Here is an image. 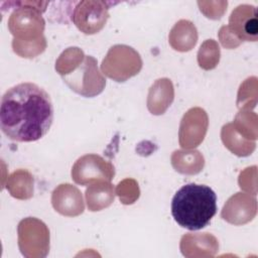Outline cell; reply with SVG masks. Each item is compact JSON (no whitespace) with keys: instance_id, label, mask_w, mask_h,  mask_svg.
<instances>
[{"instance_id":"6da1fadb","label":"cell","mask_w":258,"mask_h":258,"mask_svg":"<svg viewBox=\"0 0 258 258\" xmlns=\"http://www.w3.org/2000/svg\"><path fill=\"white\" fill-rule=\"evenodd\" d=\"M52 120L51 99L36 84H18L8 89L2 97L0 127L13 141L33 142L42 138Z\"/></svg>"},{"instance_id":"7a4b0ae2","label":"cell","mask_w":258,"mask_h":258,"mask_svg":"<svg viewBox=\"0 0 258 258\" xmlns=\"http://www.w3.org/2000/svg\"><path fill=\"white\" fill-rule=\"evenodd\" d=\"M217 213V196L208 185L187 183L172 198L171 215L182 228L197 231L209 225Z\"/></svg>"},{"instance_id":"3957f363","label":"cell","mask_w":258,"mask_h":258,"mask_svg":"<svg viewBox=\"0 0 258 258\" xmlns=\"http://www.w3.org/2000/svg\"><path fill=\"white\" fill-rule=\"evenodd\" d=\"M14 11L8 20V28L14 36L12 43H28L45 39L43 36L44 19L41 13L45 11L48 2L12 1Z\"/></svg>"},{"instance_id":"277c9868","label":"cell","mask_w":258,"mask_h":258,"mask_svg":"<svg viewBox=\"0 0 258 258\" xmlns=\"http://www.w3.org/2000/svg\"><path fill=\"white\" fill-rule=\"evenodd\" d=\"M142 68L139 53L124 44L112 46L102 61V72L116 82H125L137 75Z\"/></svg>"},{"instance_id":"5b68a950","label":"cell","mask_w":258,"mask_h":258,"mask_svg":"<svg viewBox=\"0 0 258 258\" xmlns=\"http://www.w3.org/2000/svg\"><path fill=\"white\" fill-rule=\"evenodd\" d=\"M97 60L91 55L85 56L84 60L72 73L62 77L63 82L70 89L79 95L90 98L103 92L106 80L99 72Z\"/></svg>"},{"instance_id":"8992f818","label":"cell","mask_w":258,"mask_h":258,"mask_svg":"<svg viewBox=\"0 0 258 258\" xmlns=\"http://www.w3.org/2000/svg\"><path fill=\"white\" fill-rule=\"evenodd\" d=\"M109 5L105 1H80L74 8L72 20L85 34L98 33L109 18Z\"/></svg>"},{"instance_id":"52a82bcc","label":"cell","mask_w":258,"mask_h":258,"mask_svg":"<svg viewBox=\"0 0 258 258\" xmlns=\"http://www.w3.org/2000/svg\"><path fill=\"white\" fill-rule=\"evenodd\" d=\"M115 175L113 164L97 154H87L80 157L72 168V178L81 185L94 181H111Z\"/></svg>"},{"instance_id":"ba28073f","label":"cell","mask_w":258,"mask_h":258,"mask_svg":"<svg viewBox=\"0 0 258 258\" xmlns=\"http://www.w3.org/2000/svg\"><path fill=\"white\" fill-rule=\"evenodd\" d=\"M208 116L201 108L189 109L179 126V144L183 148H194L204 140L208 129Z\"/></svg>"},{"instance_id":"9c48e42d","label":"cell","mask_w":258,"mask_h":258,"mask_svg":"<svg viewBox=\"0 0 258 258\" xmlns=\"http://www.w3.org/2000/svg\"><path fill=\"white\" fill-rule=\"evenodd\" d=\"M228 27L241 41H256L258 37L256 7L249 4L237 6L230 15Z\"/></svg>"},{"instance_id":"30bf717a","label":"cell","mask_w":258,"mask_h":258,"mask_svg":"<svg viewBox=\"0 0 258 258\" xmlns=\"http://www.w3.org/2000/svg\"><path fill=\"white\" fill-rule=\"evenodd\" d=\"M256 212V199L244 192H237L225 204L222 218L231 224L241 225L253 220Z\"/></svg>"},{"instance_id":"8fae6325","label":"cell","mask_w":258,"mask_h":258,"mask_svg":"<svg viewBox=\"0 0 258 258\" xmlns=\"http://www.w3.org/2000/svg\"><path fill=\"white\" fill-rule=\"evenodd\" d=\"M51 204L56 212L63 216L74 217L84 212V201L81 191L70 183L59 184L52 191Z\"/></svg>"},{"instance_id":"7c38bea8","label":"cell","mask_w":258,"mask_h":258,"mask_svg":"<svg viewBox=\"0 0 258 258\" xmlns=\"http://www.w3.org/2000/svg\"><path fill=\"white\" fill-rule=\"evenodd\" d=\"M174 91L170 80L159 79L151 86L148 93L147 107L151 114H163L173 101Z\"/></svg>"},{"instance_id":"4fadbf2b","label":"cell","mask_w":258,"mask_h":258,"mask_svg":"<svg viewBox=\"0 0 258 258\" xmlns=\"http://www.w3.org/2000/svg\"><path fill=\"white\" fill-rule=\"evenodd\" d=\"M168 39L173 49L178 51L190 50L198 40L197 28L188 20H179L171 28Z\"/></svg>"},{"instance_id":"5bb4252c","label":"cell","mask_w":258,"mask_h":258,"mask_svg":"<svg viewBox=\"0 0 258 258\" xmlns=\"http://www.w3.org/2000/svg\"><path fill=\"white\" fill-rule=\"evenodd\" d=\"M86 200L90 211H101L114 201V188L110 181L99 180L86 189Z\"/></svg>"},{"instance_id":"9a60e30c","label":"cell","mask_w":258,"mask_h":258,"mask_svg":"<svg viewBox=\"0 0 258 258\" xmlns=\"http://www.w3.org/2000/svg\"><path fill=\"white\" fill-rule=\"evenodd\" d=\"M221 135L225 146L238 156H248L255 149V142L242 136L236 130L233 123L223 126Z\"/></svg>"},{"instance_id":"2e32d148","label":"cell","mask_w":258,"mask_h":258,"mask_svg":"<svg viewBox=\"0 0 258 258\" xmlns=\"http://www.w3.org/2000/svg\"><path fill=\"white\" fill-rule=\"evenodd\" d=\"M171 163L175 170L180 173L196 174L203 169L205 160L203 155L197 150H176L171 156Z\"/></svg>"},{"instance_id":"e0dca14e","label":"cell","mask_w":258,"mask_h":258,"mask_svg":"<svg viewBox=\"0 0 258 258\" xmlns=\"http://www.w3.org/2000/svg\"><path fill=\"white\" fill-rule=\"evenodd\" d=\"M7 189L16 199L27 200L33 196L32 175L23 169L13 172L8 180Z\"/></svg>"},{"instance_id":"ac0fdd59","label":"cell","mask_w":258,"mask_h":258,"mask_svg":"<svg viewBox=\"0 0 258 258\" xmlns=\"http://www.w3.org/2000/svg\"><path fill=\"white\" fill-rule=\"evenodd\" d=\"M85 54L79 47H69L59 55L55 61V70L61 76L72 73L85 58Z\"/></svg>"},{"instance_id":"d6986e66","label":"cell","mask_w":258,"mask_h":258,"mask_svg":"<svg viewBox=\"0 0 258 258\" xmlns=\"http://www.w3.org/2000/svg\"><path fill=\"white\" fill-rule=\"evenodd\" d=\"M220 60V47L213 39L206 40L198 52V61L202 69L212 70Z\"/></svg>"},{"instance_id":"ffe728a7","label":"cell","mask_w":258,"mask_h":258,"mask_svg":"<svg viewBox=\"0 0 258 258\" xmlns=\"http://www.w3.org/2000/svg\"><path fill=\"white\" fill-rule=\"evenodd\" d=\"M257 117L250 112H240L233 123L236 130L245 138L256 140L257 138Z\"/></svg>"},{"instance_id":"44dd1931","label":"cell","mask_w":258,"mask_h":258,"mask_svg":"<svg viewBox=\"0 0 258 258\" xmlns=\"http://www.w3.org/2000/svg\"><path fill=\"white\" fill-rule=\"evenodd\" d=\"M116 192L123 204L125 205L132 204L139 197L138 184L134 179H130V178L124 179L118 184Z\"/></svg>"},{"instance_id":"7402d4cb","label":"cell","mask_w":258,"mask_h":258,"mask_svg":"<svg viewBox=\"0 0 258 258\" xmlns=\"http://www.w3.org/2000/svg\"><path fill=\"white\" fill-rule=\"evenodd\" d=\"M219 37L221 39L222 44L227 48H235L237 47L242 41L230 30V28L227 26H223L220 29Z\"/></svg>"}]
</instances>
